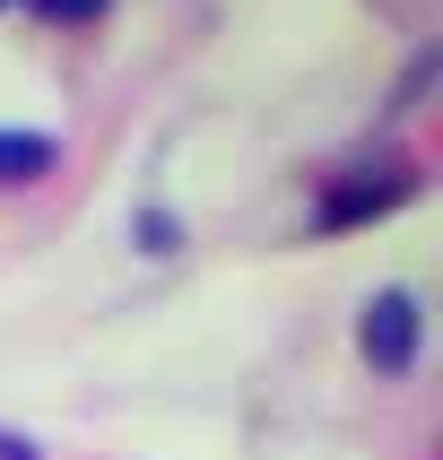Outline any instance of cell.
<instances>
[{
    "mask_svg": "<svg viewBox=\"0 0 443 460\" xmlns=\"http://www.w3.org/2000/svg\"><path fill=\"white\" fill-rule=\"evenodd\" d=\"M0 9H9V0H0Z\"/></svg>",
    "mask_w": 443,
    "mask_h": 460,
    "instance_id": "8992f818",
    "label": "cell"
},
{
    "mask_svg": "<svg viewBox=\"0 0 443 460\" xmlns=\"http://www.w3.org/2000/svg\"><path fill=\"white\" fill-rule=\"evenodd\" d=\"M417 339H426V305H417L409 287L365 296V313H357V357L374 365V374H409V365H417Z\"/></svg>",
    "mask_w": 443,
    "mask_h": 460,
    "instance_id": "6da1fadb",
    "label": "cell"
},
{
    "mask_svg": "<svg viewBox=\"0 0 443 460\" xmlns=\"http://www.w3.org/2000/svg\"><path fill=\"white\" fill-rule=\"evenodd\" d=\"M26 9H44V18H96V0H26Z\"/></svg>",
    "mask_w": 443,
    "mask_h": 460,
    "instance_id": "277c9868",
    "label": "cell"
},
{
    "mask_svg": "<svg viewBox=\"0 0 443 460\" xmlns=\"http://www.w3.org/2000/svg\"><path fill=\"white\" fill-rule=\"evenodd\" d=\"M409 191H417V165H357V174L322 200V226H365V217L400 208Z\"/></svg>",
    "mask_w": 443,
    "mask_h": 460,
    "instance_id": "7a4b0ae2",
    "label": "cell"
},
{
    "mask_svg": "<svg viewBox=\"0 0 443 460\" xmlns=\"http://www.w3.org/2000/svg\"><path fill=\"white\" fill-rule=\"evenodd\" d=\"M52 165V139L44 130H0V182H35Z\"/></svg>",
    "mask_w": 443,
    "mask_h": 460,
    "instance_id": "3957f363",
    "label": "cell"
},
{
    "mask_svg": "<svg viewBox=\"0 0 443 460\" xmlns=\"http://www.w3.org/2000/svg\"><path fill=\"white\" fill-rule=\"evenodd\" d=\"M0 460H35V443H26V435H0Z\"/></svg>",
    "mask_w": 443,
    "mask_h": 460,
    "instance_id": "5b68a950",
    "label": "cell"
}]
</instances>
